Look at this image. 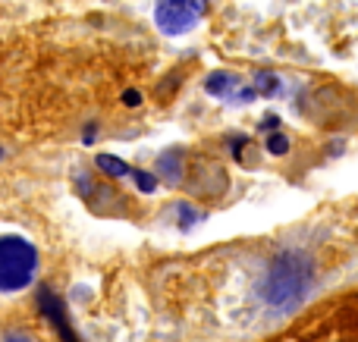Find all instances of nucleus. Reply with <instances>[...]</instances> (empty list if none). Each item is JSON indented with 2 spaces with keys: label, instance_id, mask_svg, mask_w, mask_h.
I'll use <instances>...</instances> for the list:
<instances>
[{
  "label": "nucleus",
  "instance_id": "obj_7",
  "mask_svg": "<svg viewBox=\"0 0 358 342\" xmlns=\"http://www.w3.org/2000/svg\"><path fill=\"white\" fill-rule=\"evenodd\" d=\"M248 85H252L261 98H280V94H283V79H280L277 73H271V69H258Z\"/></svg>",
  "mask_w": 358,
  "mask_h": 342
},
{
  "label": "nucleus",
  "instance_id": "obj_12",
  "mask_svg": "<svg viewBox=\"0 0 358 342\" xmlns=\"http://www.w3.org/2000/svg\"><path fill=\"white\" fill-rule=\"evenodd\" d=\"M142 91H138V88H126L123 94H120V104L123 107H129V110H136V107H142Z\"/></svg>",
  "mask_w": 358,
  "mask_h": 342
},
{
  "label": "nucleus",
  "instance_id": "obj_6",
  "mask_svg": "<svg viewBox=\"0 0 358 342\" xmlns=\"http://www.w3.org/2000/svg\"><path fill=\"white\" fill-rule=\"evenodd\" d=\"M239 88H242V79L236 73H227V69H217V73H210L208 79H204V91L220 101H229Z\"/></svg>",
  "mask_w": 358,
  "mask_h": 342
},
{
  "label": "nucleus",
  "instance_id": "obj_10",
  "mask_svg": "<svg viewBox=\"0 0 358 342\" xmlns=\"http://www.w3.org/2000/svg\"><path fill=\"white\" fill-rule=\"evenodd\" d=\"M129 176H132V182H136L138 192H145V195H155L157 188H161V182H157L161 176L151 173V170H138V167H132V173H129Z\"/></svg>",
  "mask_w": 358,
  "mask_h": 342
},
{
  "label": "nucleus",
  "instance_id": "obj_11",
  "mask_svg": "<svg viewBox=\"0 0 358 342\" xmlns=\"http://www.w3.org/2000/svg\"><path fill=\"white\" fill-rule=\"evenodd\" d=\"M289 148H292V142H289V135H286V132H271V135H267V142H264V151L271 157H286L289 154Z\"/></svg>",
  "mask_w": 358,
  "mask_h": 342
},
{
  "label": "nucleus",
  "instance_id": "obj_1",
  "mask_svg": "<svg viewBox=\"0 0 358 342\" xmlns=\"http://www.w3.org/2000/svg\"><path fill=\"white\" fill-rule=\"evenodd\" d=\"M315 261L305 251H280L261 280V299L277 314H292L311 299Z\"/></svg>",
  "mask_w": 358,
  "mask_h": 342
},
{
  "label": "nucleus",
  "instance_id": "obj_4",
  "mask_svg": "<svg viewBox=\"0 0 358 342\" xmlns=\"http://www.w3.org/2000/svg\"><path fill=\"white\" fill-rule=\"evenodd\" d=\"M38 305H41V311H44V318L54 324V330L60 333V339L63 342H76L73 336V327H69V320H66V308H63V302L57 299L50 289H41L38 292Z\"/></svg>",
  "mask_w": 358,
  "mask_h": 342
},
{
  "label": "nucleus",
  "instance_id": "obj_13",
  "mask_svg": "<svg viewBox=\"0 0 358 342\" xmlns=\"http://www.w3.org/2000/svg\"><path fill=\"white\" fill-rule=\"evenodd\" d=\"M3 342H38L31 336L29 330H22V327H10V330L3 333Z\"/></svg>",
  "mask_w": 358,
  "mask_h": 342
},
{
  "label": "nucleus",
  "instance_id": "obj_15",
  "mask_svg": "<svg viewBox=\"0 0 358 342\" xmlns=\"http://www.w3.org/2000/svg\"><path fill=\"white\" fill-rule=\"evenodd\" d=\"M94 135H98V123H88V126H85V132H82V142L92 144V142H94Z\"/></svg>",
  "mask_w": 358,
  "mask_h": 342
},
{
  "label": "nucleus",
  "instance_id": "obj_2",
  "mask_svg": "<svg viewBox=\"0 0 358 342\" xmlns=\"http://www.w3.org/2000/svg\"><path fill=\"white\" fill-rule=\"evenodd\" d=\"M41 276V251L29 236L0 232V295H19Z\"/></svg>",
  "mask_w": 358,
  "mask_h": 342
},
{
  "label": "nucleus",
  "instance_id": "obj_3",
  "mask_svg": "<svg viewBox=\"0 0 358 342\" xmlns=\"http://www.w3.org/2000/svg\"><path fill=\"white\" fill-rule=\"evenodd\" d=\"M210 0H155V29L167 38L189 35L204 19Z\"/></svg>",
  "mask_w": 358,
  "mask_h": 342
},
{
  "label": "nucleus",
  "instance_id": "obj_5",
  "mask_svg": "<svg viewBox=\"0 0 358 342\" xmlns=\"http://www.w3.org/2000/svg\"><path fill=\"white\" fill-rule=\"evenodd\" d=\"M155 170H157V176H161L167 186H179V182H185V154L179 148L164 151V154L157 157Z\"/></svg>",
  "mask_w": 358,
  "mask_h": 342
},
{
  "label": "nucleus",
  "instance_id": "obj_16",
  "mask_svg": "<svg viewBox=\"0 0 358 342\" xmlns=\"http://www.w3.org/2000/svg\"><path fill=\"white\" fill-rule=\"evenodd\" d=\"M3 157H6V151H3V148H0V161H3Z\"/></svg>",
  "mask_w": 358,
  "mask_h": 342
},
{
  "label": "nucleus",
  "instance_id": "obj_9",
  "mask_svg": "<svg viewBox=\"0 0 358 342\" xmlns=\"http://www.w3.org/2000/svg\"><path fill=\"white\" fill-rule=\"evenodd\" d=\"M170 211H173L179 230H189V226H195V223H201V220H204V214L195 211L189 201H173V207H170Z\"/></svg>",
  "mask_w": 358,
  "mask_h": 342
},
{
  "label": "nucleus",
  "instance_id": "obj_14",
  "mask_svg": "<svg viewBox=\"0 0 358 342\" xmlns=\"http://www.w3.org/2000/svg\"><path fill=\"white\" fill-rule=\"evenodd\" d=\"M277 129H280V117H277V113H267V117L258 123V132H264V135H271V132H277Z\"/></svg>",
  "mask_w": 358,
  "mask_h": 342
},
{
  "label": "nucleus",
  "instance_id": "obj_8",
  "mask_svg": "<svg viewBox=\"0 0 358 342\" xmlns=\"http://www.w3.org/2000/svg\"><path fill=\"white\" fill-rule=\"evenodd\" d=\"M94 167L104 173V179H123V176L132 173V167L123 161V157L117 154H107V151H101V154H94Z\"/></svg>",
  "mask_w": 358,
  "mask_h": 342
}]
</instances>
